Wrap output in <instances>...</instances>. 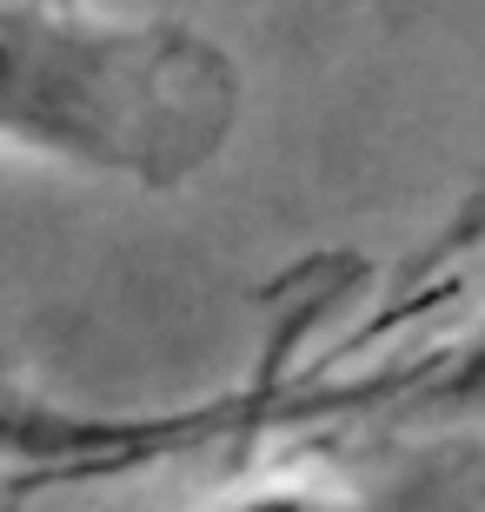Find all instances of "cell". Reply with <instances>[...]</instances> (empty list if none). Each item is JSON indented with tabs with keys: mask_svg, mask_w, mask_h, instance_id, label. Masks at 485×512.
Here are the masks:
<instances>
[{
	"mask_svg": "<svg viewBox=\"0 0 485 512\" xmlns=\"http://www.w3.org/2000/svg\"><path fill=\"white\" fill-rule=\"evenodd\" d=\"M220 60L180 34H113L0 0V133L167 180L220 140Z\"/></svg>",
	"mask_w": 485,
	"mask_h": 512,
	"instance_id": "1",
	"label": "cell"
},
{
	"mask_svg": "<svg viewBox=\"0 0 485 512\" xmlns=\"http://www.w3.org/2000/svg\"><path fill=\"white\" fill-rule=\"evenodd\" d=\"M226 512H339V506H333V499H319V493H299V486H266V493L233 499Z\"/></svg>",
	"mask_w": 485,
	"mask_h": 512,
	"instance_id": "2",
	"label": "cell"
},
{
	"mask_svg": "<svg viewBox=\"0 0 485 512\" xmlns=\"http://www.w3.org/2000/svg\"><path fill=\"white\" fill-rule=\"evenodd\" d=\"M446 393H452V399H485V333L466 346V353H459V360H452Z\"/></svg>",
	"mask_w": 485,
	"mask_h": 512,
	"instance_id": "3",
	"label": "cell"
}]
</instances>
